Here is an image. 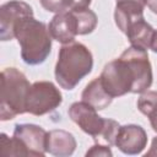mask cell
I'll return each mask as SVG.
<instances>
[{
  "label": "cell",
  "mask_w": 157,
  "mask_h": 157,
  "mask_svg": "<svg viewBox=\"0 0 157 157\" xmlns=\"http://www.w3.org/2000/svg\"><path fill=\"white\" fill-rule=\"evenodd\" d=\"M99 78L113 98L126 93H144L152 85V69L147 52L134 45L129 47L118 59L103 67Z\"/></svg>",
  "instance_id": "6da1fadb"
},
{
  "label": "cell",
  "mask_w": 157,
  "mask_h": 157,
  "mask_svg": "<svg viewBox=\"0 0 157 157\" xmlns=\"http://www.w3.org/2000/svg\"><path fill=\"white\" fill-rule=\"evenodd\" d=\"M93 66L92 54L78 42H70L61 47L55 65V80L65 90H72L88 75Z\"/></svg>",
  "instance_id": "7a4b0ae2"
},
{
  "label": "cell",
  "mask_w": 157,
  "mask_h": 157,
  "mask_svg": "<svg viewBox=\"0 0 157 157\" xmlns=\"http://www.w3.org/2000/svg\"><path fill=\"white\" fill-rule=\"evenodd\" d=\"M15 37L21 47V56L26 64H42L50 53L52 36L47 26L33 16L26 17L17 23Z\"/></svg>",
  "instance_id": "3957f363"
},
{
  "label": "cell",
  "mask_w": 157,
  "mask_h": 157,
  "mask_svg": "<svg viewBox=\"0 0 157 157\" xmlns=\"http://www.w3.org/2000/svg\"><path fill=\"white\" fill-rule=\"evenodd\" d=\"M0 86V119L10 120L26 113V98L31 83L16 67H6L1 71Z\"/></svg>",
  "instance_id": "277c9868"
},
{
  "label": "cell",
  "mask_w": 157,
  "mask_h": 157,
  "mask_svg": "<svg viewBox=\"0 0 157 157\" xmlns=\"http://www.w3.org/2000/svg\"><path fill=\"white\" fill-rule=\"evenodd\" d=\"M63 102L56 86L49 81H37L31 85L26 98V112L33 115H44Z\"/></svg>",
  "instance_id": "5b68a950"
},
{
  "label": "cell",
  "mask_w": 157,
  "mask_h": 157,
  "mask_svg": "<svg viewBox=\"0 0 157 157\" xmlns=\"http://www.w3.org/2000/svg\"><path fill=\"white\" fill-rule=\"evenodd\" d=\"M33 16L32 7L21 0H11L0 7V36L1 40H11L15 37V28L20 21Z\"/></svg>",
  "instance_id": "8992f818"
},
{
  "label": "cell",
  "mask_w": 157,
  "mask_h": 157,
  "mask_svg": "<svg viewBox=\"0 0 157 157\" xmlns=\"http://www.w3.org/2000/svg\"><path fill=\"white\" fill-rule=\"evenodd\" d=\"M69 117L86 134L93 136L94 139L101 136L105 119L99 117L97 114V109H94L88 103L83 101L72 103L69 108Z\"/></svg>",
  "instance_id": "52a82bcc"
},
{
  "label": "cell",
  "mask_w": 157,
  "mask_h": 157,
  "mask_svg": "<svg viewBox=\"0 0 157 157\" xmlns=\"http://www.w3.org/2000/svg\"><path fill=\"white\" fill-rule=\"evenodd\" d=\"M147 145L146 131L140 125H124L120 126L115 137V146L126 155H137Z\"/></svg>",
  "instance_id": "ba28073f"
},
{
  "label": "cell",
  "mask_w": 157,
  "mask_h": 157,
  "mask_svg": "<svg viewBox=\"0 0 157 157\" xmlns=\"http://www.w3.org/2000/svg\"><path fill=\"white\" fill-rule=\"evenodd\" d=\"M13 136L22 141L29 150L32 156H44L47 152V136L48 132L34 124H17L13 130Z\"/></svg>",
  "instance_id": "9c48e42d"
},
{
  "label": "cell",
  "mask_w": 157,
  "mask_h": 157,
  "mask_svg": "<svg viewBox=\"0 0 157 157\" xmlns=\"http://www.w3.org/2000/svg\"><path fill=\"white\" fill-rule=\"evenodd\" d=\"M48 31L53 39L66 44L74 42L78 34V21L74 11H66L56 13L48 27Z\"/></svg>",
  "instance_id": "30bf717a"
},
{
  "label": "cell",
  "mask_w": 157,
  "mask_h": 157,
  "mask_svg": "<svg viewBox=\"0 0 157 157\" xmlns=\"http://www.w3.org/2000/svg\"><path fill=\"white\" fill-rule=\"evenodd\" d=\"M145 5L146 0H117L114 20L123 33H125L134 22L144 18Z\"/></svg>",
  "instance_id": "8fae6325"
},
{
  "label": "cell",
  "mask_w": 157,
  "mask_h": 157,
  "mask_svg": "<svg viewBox=\"0 0 157 157\" xmlns=\"http://www.w3.org/2000/svg\"><path fill=\"white\" fill-rule=\"evenodd\" d=\"M76 148V140L72 134L65 130H52L47 136V152L65 157L74 153Z\"/></svg>",
  "instance_id": "7c38bea8"
},
{
  "label": "cell",
  "mask_w": 157,
  "mask_h": 157,
  "mask_svg": "<svg viewBox=\"0 0 157 157\" xmlns=\"http://www.w3.org/2000/svg\"><path fill=\"white\" fill-rule=\"evenodd\" d=\"M81 97H82L83 102L88 103L97 110H102V109L107 108L113 101V97H110L108 94V92L104 90L99 77L92 80L85 87Z\"/></svg>",
  "instance_id": "4fadbf2b"
},
{
  "label": "cell",
  "mask_w": 157,
  "mask_h": 157,
  "mask_svg": "<svg viewBox=\"0 0 157 157\" xmlns=\"http://www.w3.org/2000/svg\"><path fill=\"white\" fill-rule=\"evenodd\" d=\"M125 34H126L129 42L131 43V45L142 48L146 50V49L151 48L155 29L152 28L151 25H148L145 21V18H141V20H137L136 22H134L126 29Z\"/></svg>",
  "instance_id": "5bb4252c"
},
{
  "label": "cell",
  "mask_w": 157,
  "mask_h": 157,
  "mask_svg": "<svg viewBox=\"0 0 157 157\" xmlns=\"http://www.w3.org/2000/svg\"><path fill=\"white\" fill-rule=\"evenodd\" d=\"M139 110L145 114L151 123L152 129L157 132V92L145 91L137 99Z\"/></svg>",
  "instance_id": "9a60e30c"
},
{
  "label": "cell",
  "mask_w": 157,
  "mask_h": 157,
  "mask_svg": "<svg viewBox=\"0 0 157 157\" xmlns=\"http://www.w3.org/2000/svg\"><path fill=\"white\" fill-rule=\"evenodd\" d=\"M40 5L49 12H66L72 10L87 9L91 0H39Z\"/></svg>",
  "instance_id": "2e32d148"
},
{
  "label": "cell",
  "mask_w": 157,
  "mask_h": 157,
  "mask_svg": "<svg viewBox=\"0 0 157 157\" xmlns=\"http://www.w3.org/2000/svg\"><path fill=\"white\" fill-rule=\"evenodd\" d=\"M12 156H32V153L17 137L15 136L9 137L5 134H1L0 157H12Z\"/></svg>",
  "instance_id": "e0dca14e"
},
{
  "label": "cell",
  "mask_w": 157,
  "mask_h": 157,
  "mask_svg": "<svg viewBox=\"0 0 157 157\" xmlns=\"http://www.w3.org/2000/svg\"><path fill=\"white\" fill-rule=\"evenodd\" d=\"M119 128H120V125L115 120H113V119H105L104 128L102 130L101 136L109 145H115V137H117V134H118Z\"/></svg>",
  "instance_id": "ac0fdd59"
},
{
  "label": "cell",
  "mask_w": 157,
  "mask_h": 157,
  "mask_svg": "<svg viewBox=\"0 0 157 157\" xmlns=\"http://www.w3.org/2000/svg\"><path fill=\"white\" fill-rule=\"evenodd\" d=\"M112 151L108 146H103V145H94L92 146L87 152H86V156H112Z\"/></svg>",
  "instance_id": "d6986e66"
},
{
  "label": "cell",
  "mask_w": 157,
  "mask_h": 157,
  "mask_svg": "<svg viewBox=\"0 0 157 157\" xmlns=\"http://www.w3.org/2000/svg\"><path fill=\"white\" fill-rule=\"evenodd\" d=\"M145 156H157V136L153 137L152 140V144H151V147L148 150V152L145 153Z\"/></svg>",
  "instance_id": "ffe728a7"
},
{
  "label": "cell",
  "mask_w": 157,
  "mask_h": 157,
  "mask_svg": "<svg viewBox=\"0 0 157 157\" xmlns=\"http://www.w3.org/2000/svg\"><path fill=\"white\" fill-rule=\"evenodd\" d=\"M146 5L153 13H157V0H146Z\"/></svg>",
  "instance_id": "44dd1931"
},
{
  "label": "cell",
  "mask_w": 157,
  "mask_h": 157,
  "mask_svg": "<svg viewBox=\"0 0 157 157\" xmlns=\"http://www.w3.org/2000/svg\"><path fill=\"white\" fill-rule=\"evenodd\" d=\"M151 49L157 53V31H155V34H153V38H152V43H151Z\"/></svg>",
  "instance_id": "7402d4cb"
}]
</instances>
